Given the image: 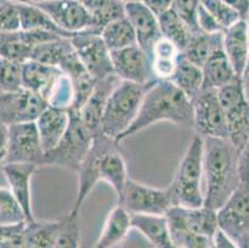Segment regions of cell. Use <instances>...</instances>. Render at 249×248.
<instances>
[{
	"mask_svg": "<svg viewBox=\"0 0 249 248\" xmlns=\"http://www.w3.org/2000/svg\"><path fill=\"white\" fill-rule=\"evenodd\" d=\"M8 150V126L0 122V168L3 167Z\"/></svg>",
	"mask_w": 249,
	"mask_h": 248,
	"instance_id": "obj_48",
	"label": "cell"
},
{
	"mask_svg": "<svg viewBox=\"0 0 249 248\" xmlns=\"http://www.w3.org/2000/svg\"><path fill=\"white\" fill-rule=\"evenodd\" d=\"M14 1H18V0H14Z\"/></svg>",
	"mask_w": 249,
	"mask_h": 248,
	"instance_id": "obj_57",
	"label": "cell"
},
{
	"mask_svg": "<svg viewBox=\"0 0 249 248\" xmlns=\"http://www.w3.org/2000/svg\"><path fill=\"white\" fill-rule=\"evenodd\" d=\"M196 22H197L198 30L202 31V33L213 34V33H219V31H223L221 29V26L218 25V22L214 20V18L212 17L211 14L208 13V10L202 5V4L198 6L197 17H196Z\"/></svg>",
	"mask_w": 249,
	"mask_h": 248,
	"instance_id": "obj_46",
	"label": "cell"
},
{
	"mask_svg": "<svg viewBox=\"0 0 249 248\" xmlns=\"http://www.w3.org/2000/svg\"><path fill=\"white\" fill-rule=\"evenodd\" d=\"M74 101V90L71 78L61 70L57 79L55 81L46 97L47 106L61 109H71Z\"/></svg>",
	"mask_w": 249,
	"mask_h": 248,
	"instance_id": "obj_38",
	"label": "cell"
},
{
	"mask_svg": "<svg viewBox=\"0 0 249 248\" xmlns=\"http://www.w3.org/2000/svg\"><path fill=\"white\" fill-rule=\"evenodd\" d=\"M239 150L227 138H203L202 170L206 177L203 205L218 210L241 184Z\"/></svg>",
	"mask_w": 249,
	"mask_h": 248,
	"instance_id": "obj_2",
	"label": "cell"
},
{
	"mask_svg": "<svg viewBox=\"0 0 249 248\" xmlns=\"http://www.w3.org/2000/svg\"><path fill=\"white\" fill-rule=\"evenodd\" d=\"M62 30L76 34L93 29V20L80 0H46L35 4Z\"/></svg>",
	"mask_w": 249,
	"mask_h": 248,
	"instance_id": "obj_15",
	"label": "cell"
},
{
	"mask_svg": "<svg viewBox=\"0 0 249 248\" xmlns=\"http://www.w3.org/2000/svg\"><path fill=\"white\" fill-rule=\"evenodd\" d=\"M249 44V21L241 19L223 30V51L230 60L237 76L244 74L248 58Z\"/></svg>",
	"mask_w": 249,
	"mask_h": 248,
	"instance_id": "obj_19",
	"label": "cell"
},
{
	"mask_svg": "<svg viewBox=\"0 0 249 248\" xmlns=\"http://www.w3.org/2000/svg\"><path fill=\"white\" fill-rule=\"evenodd\" d=\"M227 123V139L238 150L249 139V103H243L225 111Z\"/></svg>",
	"mask_w": 249,
	"mask_h": 248,
	"instance_id": "obj_33",
	"label": "cell"
},
{
	"mask_svg": "<svg viewBox=\"0 0 249 248\" xmlns=\"http://www.w3.org/2000/svg\"><path fill=\"white\" fill-rule=\"evenodd\" d=\"M132 229V213L121 204H117L104 222L101 235L97 240L96 248H113L121 245Z\"/></svg>",
	"mask_w": 249,
	"mask_h": 248,
	"instance_id": "obj_23",
	"label": "cell"
},
{
	"mask_svg": "<svg viewBox=\"0 0 249 248\" xmlns=\"http://www.w3.org/2000/svg\"><path fill=\"white\" fill-rule=\"evenodd\" d=\"M99 181H106L114 190L117 199L121 196L124 185L128 181L126 161L119 148V143L114 142L104 150L99 159Z\"/></svg>",
	"mask_w": 249,
	"mask_h": 248,
	"instance_id": "obj_21",
	"label": "cell"
},
{
	"mask_svg": "<svg viewBox=\"0 0 249 248\" xmlns=\"http://www.w3.org/2000/svg\"><path fill=\"white\" fill-rule=\"evenodd\" d=\"M191 103L195 133L202 138H227L226 114L218 101L217 90L201 88Z\"/></svg>",
	"mask_w": 249,
	"mask_h": 248,
	"instance_id": "obj_8",
	"label": "cell"
},
{
	"mask_svg": "<svg viewBox=\"0 0 249 248\" xmlns=\"http://www.w3.org/2000/svg\"><path fill=\"white\" fill-rule=\"evenodd\" d=\"M6 177L10 191L14 194L24 210L26 221L34 220L33 201H31V179L38 167L34 164L6 163L0 168Z\"/></svg>",
	"mask_w": 249,
	"mask_h": 248,
	"instance_id": "obj_18",
	"label": "cell"
},
{
	"mask_svg": "<svg viewBox=\"0 0 249 248\" xmlns=\"http://www.w3.org/2000/svg\"><path fill=\"white\" fill-rule=\"evenodd\" d=\"M247 19H248V21H249V8H248V17H247Z\"/></svg>",
	"mask_w": 249,
	"mask_h": 248,
	"instance_id": "obj_56",
	"label": "cell"
},
{
	"mask_svg": "<svg viewBox=\"0 0 249 248\" xmlns=\"http://www.w3.org/2000/svg\"><path fill=\"white\" fill-rule=\"evenodd\" d=\"M45 152L35 122L18 123L8 126V150L5 163L44 165Z\"/></svg>",
	"mask_w": 249,
	"mask_h": 248,
	"instance_id": "obj_11",
	"label": "cell"
},
{
	"mask_svg": "<svg viewBox=\"0 0 249 248\" xmlns=\"http://www.w3.org/2000/svg\"><path fill=\"white\" fill-rule=\"evenodd\" d=\"M46 107L42 97L24 87L3 93L0 95V122L6 126L35 122Z\"/></svg>",
	"mask_w": 249,
	"mask_h": 248,
	"instance_id": "obj_12",
	"label": "cell"
},
{
	"mask_svg": "<svg viewBox=\"0 0 249 248\" xmlns=\"http://www.w3.org/2000/svg\"><path fill=\"white\" fill-rule=\"evenodd\" d=\"M121 1L125 4V3H132V1H138V0H121Z\"/></svg>",
	"mask_w": 249,
	"mask_h": 248,
	"instance_id": "obj_55",
	"label": "cell"
},
{
	"mask_svg": "<svg viewBox=\"0 0 249 248\" xmlns=\"http://www.w3.org/2000/svg\"><path fill=\"white\" fill-rule=\"evenodd\" d=\"M200 5L201 0H174L171 9L185 21L192 33H198L200 30L196 22V17Z\"/></svg>",
	"mask_w": 249,
	"mask_h": 248,
	"instance_id": "obj_45",
	"label": "cell"
},
{
	"mask_svg": "<svg viewBox=\"0 0 249 248\" xmlns=\"http://www.w3.org/2000/svg\"><path fill=\"white\" fill-rule=\"evenodd\" d=\"M61 74V68L28 60L21 63V87L33 91L46 101L52 86Z\"/></svg>",
	"mask_w": 249,
	"mask_h": 248,
	"instance_id": "obj_22",
	"label": "cell"
},
{
	"mask_svg": "<svg viewBox=\"0 0 249 248\" xmlns=\"http://www.w3.org/2000/svg\"><path fill=\"white\" fill-rule=\"evenodd\" d=\"M201 4L214 18L222 30H226L233 24L243 19L239 11L223 0H201Z\"/></svg>",
	"mask_w": 249,
	"mask_h": 248,
	"instance_id": "obj_39",
	"label": "cell"
},
{
	"mask_svg": "<svg viewBox=\"0 0 249 248\" xmlns=\"http://www.w3.org/2000/svg\"><path fill=\"white\" fill-rule=\"evenodd\" d=\"M114 142H117V140L104 135L103 133L93 138V142H92L88 153L86 154L82 163L80 164V168L77 170V174H78V191H77V197L73 204V208L70 211L72 215H80L81 209H82L85 201L89 196L94 186L99 183V159H101V155L103 154L104 150L110 147Z\"/></svg>",
	"mask_w": 249,
	"mask_h": 248,
	"instance_id": "obj_13",
	"label": "cell"
},
{
	"mask_svg": "<svg viewBox=\"0 0 249 248\" xmlns=\"http://www.w3.org/2000/svg\"><path fill=\"white\" fill-rule=\"evenodd\" d=\"M201 68H202L203 76L202 88L218 90L219 87L227 85L234 78L239 77L233 70L230 60L223 51V47L214 51Z\"/></svg>",
	"mask_w": 249,
	"mask_h": 248,
	"instance_id": "obj_26",
	"label": "cell"
},
{
	"mask_svg": "<svg viewBox=\"0 0 249 248\" xmlns=\"http://www.w3.org/2000/svg\"><path fill=\"white\" fill-rule=\"evenodd\" d=\"M217 224L235 247L249 248V183L239 184L217 210Z\"/></svg>",
	"mask_w": 249,
	"mask_h": 248,
	"instance_id": "obj_7",
	"label": "cell"
},
{
	"mask_svg": "<svg viewBox=\"0 0 249 248\" xmlns=\"http://www.w3.org/2000/svg\"><path fill=\"white\" fill-rule=\"evenodd\" d=\"M222 47H223V31L213 34L198 31L192 34L181 54L195 65L202 67L203 63L211 57V55Z\"/></svg>",
	"mask_w": 249,
	"mask_h": 248,
	"instance_id": "obj_27",
	"label": "cell"
},
{
	"mask_svg": "<svg viewBox=\"0 0 249 248\" xmlns=\"http://www.w3.org/2000/svg\"><path fill=\"white\" fill-rule=\"evenodd\" d=\"M101 36L110 51L137 44V35L125 17L109 22L102 29Z\"/></svg>",
	"mask_w": 249,
	"mask_h": 248,
	"instance_id": "obj_36",
	"label": "cell"
},
{
	"mask_svg": "<svg viewBox=\"0 0 249 248\" xmlns=\"http://www.w3.org/2000/svg\"><path fill=\"white\" fill-rule=\"evenodd\" d=\"M118 204H121L132 215H165V212L174 206L173 197L167 188H151L132 179H128L124 185L121 196L118 197Z\"/></svg>",
	"mask_w": 249,
	"mask_h": 248,
	"instance_id": "obj_9",
	"label": "cell"
},
{
	"mask_svg": "<svg viewBox=\"0 0 249 248\" xmlns=\"http://www.w3.org/2000/svg\"><path fill=\"white\" fill-rule=\"evenodd\" d=\"M181 51L174 42L160 38L151 50V72L155 79H170L176 68Z\"/></svg>",
	"mask_w": 249,
	"mask_h": 248,
	"instance_id": "obj_28",
	"label": "cell"
},
{
	"mask_svg": "<svg viewBox=\"0 0 249 248\" xmlns=\"http://www.w3.org/2000/svg\"><path fill=\"white\" fill-rule=\"evenodd\" d=\"M18 1L0 0V33L20 30V17Z\"/></svg>",
	"mask_w": 249,
	"mask_h": 248,
	"instance_id": "obj_44",
	"label": "cell"
},
{
	"mask_svg": "<svg viewBox=\"0 0 249 248\" xmlns=\"http://www.w3.org/2000/svg\"><path fill=\"white\" fill-rule=\"evenodd\" d=\"M93 20L92 31L101 34L109 22L125 17L124 3L121 0H80Z\"/></svg>",
	"mask_w": 249,
	"mask_h": 248,
	"instance_id": "obj_32",
	"label": "cell"
},
{
	"mask_svg": "<svg viewBox=\"0 0 249 248\" xmlns=\"http://www.w3.org/2000/svg\"><path fill=\"white\" fill-rule=\"evenodd\" d=\"M18 10L20 17V30L25 31H46L56 34L62 38H72V34L66 33L52 21L51 18L35 4L19 3Z\"/></svg>",
	"mask_w": 249,
	"mask_h": 248,
	"instance_id": "obj_29",
	"label": "cell"
},
{
	"mask_svg": "<svg viewBox=\"0 0 249 248\" xmlns=\"http://www.w3.org/2000/svg\"><path fill=\"white\" fill-rule=\"evenodd\" d=\"M57 220H31L25 222L24 247L25 248H55L57 240Z\"/></svg>",
	"mask_w": 249,
	"mask_h": 248,
	"instance_id": "obj_30",
	"label": "cell"
},
{
	"mask_svg": "<svg viewBox=\"0 0 249 248\" xmlns=\"http://www.w3.org/2000/svg\"><path fill=\"white\" fill-rule=\"evenodd\" d=\"M71 42L80 61L96 81L114 74L110 50L101 34L92 30L80 31L72 35Z\"/></svg>",
	"mask_w": 249,
	"mask_h": 248,
	"instance_id": "obj_10",
	"label": "cell"
},
{
	"mask_svg": "<svg viewBox=\"0 0 249 248\" xmlns=\"http://www.w3.org/2000/svg\"><path fill=\"white\" fill-rule=\"evenodd\" d=\"M203 138L195 133L186 153L183 154L173 181L167 186L174 205L185 208H200L203 205L201 190L202 177Z\"/></svg>",
	"mask_w": 249,
	"mask_h": 248,
	"instance_id": "obj_5",
	"label": "cell"
},
{
	"mask_svg": "<svg viewBox=\"0 0 249 248\" xmlns=\"http://www.w3.org/2000/svg\"><path fill=\"white\" fill-rule=\"evenodd\" d=\"M124 11H125V18L132 24L135 31L137 44L150 57L154 45L161 38L159 18L140 0L124 4Z\"/></svg>",
	"mask_w": 249,
	"mask_h": 248,
	"instance_id": "obj_16",
	"label": "cell"
},
{
	"mask_svg": "<svg viewBox=\"0 0 249 248\" xmlns=\"http://www.w3.org/2000/svg\"><path fill=\"white\" fill-rule=\"evenodd\" d=\"M69 127L57 145L45 153L44 165L77 172L88 153L94 136L83 124L77 111L69 109Z\"/></svg>",
	"mask_w": 249,
	"mask_h": 248,
	"instance_id": "obj_6",
	"label": "cell"
},
{
	"mask_svg": "<svg viewBox=\"0 0 249 248\" xmlns=\"http://www.w3.org/2000/svg\"><path fill=\"white\" fill-rule=\"evenodd\" d=\"M159 122L192 128L194 113L191 99L170 79H156L146 91L134 122L119 138V143Z\"/></svg>",
	"mask_w": 249,
	"mask_h": 248,
	"instance_id": "obj_1",
	"label": "cell"
},
{
	"mask_svg": "<svg viewBox=\"0 0 249 248\" xmlns=\"http://www.w3.org/2000/svg\"><path fill=\"white\" fill-rule=\"evenodd\" d=\"M60 68L71 78L72 85H73L74 101L71 109L72 111H80L81 107L85 104V102L87 101V98L93 91L96 79L92 77V75L81 62L76 51L72 52L69 57L61 63Z\"/></svg>",
	"mask_w": 249,
	"mask_h": 248,
	"instance_id": "obj_24",
	"label": "cell"
},
{
	"mask_svg": "<svg viewBox=\"0 0 249 248\" xmlns=\"http://www.w3.org/2000/svg\"><path fill=\"white\" fill-rule=\"evenodd\" d=\"M25 222L18 224H0V248H25Z\"/></svg>",
	"mask_w": 249,
	"mask_h": 248,
	"instance_id": "obj_43",
	"label": "cell"
},
{
	"mask_svg": "<svg viewBox=\"0 0 249 248\" xmlns=\"http://www.w3.org/2000/svg\"><path fill=\"white\" fill-rule=\"evenodd\" d=\"M26 221L24 210L10 189L0 188V224H18Z\"/></svg>",
	"mask_w": 249,
	"mask_h": 248,
	"instance_id": "obj_40",
	"label": "cell"
},
{
	"mask_svg": "<svg viewBox=\"0 0 249 248\" xmlns=\"http://www.w3.org/2000/svg\"><path fill=\"white\" fill-rule=\"evenodd\" d=\"M113 71L123 81L146 83L155 81L151 72V61L138 44L110 51Z\"/></svg>",
	"mask_w": 249,
	"mask_h": 248,
	"instance_id": "obj_14",
	"label": "cell"
},
{
	"mask_svg": "<svg viewBox=\"0 0 249 248\" xmlns=\"http://www.w3.org/2000/svg\"><path fill=\"white\" fill-rule=\"evenodd\" d=\"M21 88V63L0 56V95Z\"/></svg>",
	"mask_w": 249,
	"mask_h": 248,
	"instance_id": "obj_41",
	"label": "cell"
},
{
	"mask_svg": "<svg viewBox=\"0 0 249 248\" xmlns=\"http://www.w3.org/2000/svg\"><path fill=\"white\" fill-rule=\"evenodd\" d=\"M74 51L71 38H57L36 45L30 60L60 67L61 63Z\"/></svg>",
	"mask_w": 249,
	"mask_h": 248,
	"instance_id": "obj_34",
	"label": "cell"
},
{
	"mask_svg": "<svg viewBox=\"0 0 249 248\" xmlns=\"http://www.w3.org/2000/svg\"><path fill=\"white\" fill-rule=\"evenodd\" d=\"M174 248H212L218 229L217 210L174 205L165 212Z\"/></svg>",
	"mask_w": 249,
	"mask_h": 248,
	"instance_id": "obj_3",
	"label": "cell"
},
{
	"mask_svg": "<svg viewBox=\"0 0 249 248\" xmlns=\"http://www.w3.org/2000/svg\"><path fill=\"white\" fill-rule=\"evenodd\" d=\"M174 85L182 91L185 95L192 99L202 88V68L187 60L182 54L178 56L176 68L170 78Z\"/></svg>",
	"mask_w": 249,
	"mask_h": 248,
	"instance_id": "obj_31",
	"label": "cell"
},
{
	"mask_svg": "<svg viewBox=\"0 0 249 248\" xmlns=\"http://www.w3.org/2000/svg\"><path fill=\"white\" fill-rule=\"evenodd\" d=\"M242 86H243V93L246 101L249 103V71L244 72L242 76Z\"/></svg>",
	"mask_w": 249,
	"mask_h": 248,
	"instance_id": "obj_52",
	"label": "cell"
},
{
	"mask_svg": "<svg viewBox=\"0 0 249 248\" xmlns=\"http://www.w3.org/2000/svg\"><path fill=\"white\" fill-rule=\"evenodd\" d=\"M57 240L55 248H78L81 246L80 215L71 212L58 218Z\"/></svg>",
	"mask_w": 249,
	"mask_h": 248,
	"instance_id": "obj_37",
	"label": "cell"
},
{
	"mask_svg": "<svg viewBox=\"0 0 249 248\" xmlns=\"http://www.w3.org/2000/svg\"><path fill=\"white\" fill-rule=\"evenodd\" d=\"M218 101L221 103L223 111L233 108L246 101L243 93V86H242V77H237L227 85L222 86L217 90Z\"/></svg>",
	"mask_w": 249,
	"mask_h": 248,
	"instance_id": "obj_42",
	"label": "cell"
},
{
	"mask_svg": "<svg viewBox=\"0 0 249 248\" xmlns=\"http://www.w3.org/2000/svg\"><path fill=\"white\" fill-rule=\"evenodd\" d=\"M158 18H159L160 33L162 38L174 42L178 47V50L182 51L194 34L191 29L171 8L162 11L158 15Z\"/></svg>",
	"mask_w": 249,
	"mask_h": 248,
	"instance_id": "obj_35",
	"label": "cell"
},
{
	"mask_svg": "<svg viewBox=\"0 0 249 248\" xmlns=\"http://www.w3.org/2000/svg\"><path fill=\"white\" fill-rule=\"evenodd\" d=\"M132 229L139 231L156 248H174L165 215L133 213Z\"/></svg>",
	"mask_w": 249,
	"mask_h": 248,
	"instance_id": "obj_25",
	"label": "cell"
},
{
	"mask_svg": "<svg viewBox=\"0 0 249 248\" xmlns=\"http://www.w3.org/2000/svg\"><path fill=\"white\" fill-rule=\"evenodd\" d=\"M19 3H29V4H38L41 1H46V0H18Z\"/></svg>",
	"mask_w": 249,
	"mask_h": 248,
	"instance_id": "obj_53",
	"label": "cell"
},
{
	"mask_svg": "<svg viewBox=\"0 0 249 248\" xmlns=\"http://www.w3.org/2000/svg\"><path fill=\"white\" fill-rule=\"evenodd\" d=\"M140 1H142L146 6H149L156 15H159L162 11L171 8V4H173L174 0H140Z\"/></svg>",
	"mask_w": 249,
	"mask_h": 248,
	"instance_id": "obj_49",
	"label": "cell"
},
{
	"mask_svg": "<svg viewBox=\"0 0 249 248\" xmlns=\"http://www.w3.org/2000/svg\"><path fill=\"white\" fill-rule=\"evenodd\" d=\"M155 81L135 83L122 79L115 86L108 97L102 117V133L104 135L119 143V138L134 122L146 91Z\"/></svg>",
	"mask_w": 249,
	"mask_h": 248,
	"instance_id": "obj_4",
	"label": "cell"
},
{
	"mask_svg": "<svg viewBox=\"0 0 249 248\" xmlns=\"http://www.w3.org/2000/svg\"><path fill=\"white\" fill-rule=\"evenodd\" d=\"M121 81L122 79L115 74L109 75L102 79H97L93 91L87 101L81 107L80 111H77L83 124L93 134V136L102 134V117H103L108 97Z\"/></svg>",
	"mask_w": 249,
	"mask_h": 248,
	"instance_id": "obj_17",
	"label": "cell"
},
{
	"mask_svg": "<svg viewBox=\"0 0 249 248\" xmlns=\"http://www.w3.org/2000/svg\"><path fill=\"white\" fill-rule=\"evenodd\" d=\"M70 122L69 109L47 106L35 120L44 152L53 149L66 132Z\"/></svg>",
	"mask_w": 249,
	"mask_h": 248,
	"instance_id": "obj_20",
	"label": "cell"
},
{
	"mask_svg": "<svg viewBox=\"0 0 249 248\" xmlns=\"http://www.w3.org/2000/svg\"><path fill=\"white\" fill-rule=\"evenodd\" d=\"M213 247L216 248H237L233 241L222 229H217L213 236Z\"/></svg>",
	"mask_w": 249,
	"mask_h": 248,
	"instance_id": "obj_50",
	"label": "cell"
},
{
	"mask_svg": "<svg viewBox=\"0 0 249 248\" xmlns=\"http://www.w3.org/2000/svg\"><path fill=\"white\" fill-rule=\"evenodd\" d=\"M238 172L241 183H249V139L238 154Z\"/></svg>",
	"mask_w": 249,
	"mask_h": 248,
	"instance_id": "obj_47",
	"label": "cell"
},
{
	"mask_svg": "<svg viewBox=\"0 0 249 248\" xmlns=\"http://www.w3.org/2000/svg\"><path fill=\"white\" fill-rule=\"evenodd\" d=\"M233 8H235L239 11L243 19H247L248 17V8H249V0H223Z\"/></svg>",
	"mask_w": 249,
	"mask_h": 248,
	"instance_id": "obj_51",
	"label": "cell"
},
{
	"mask_svg": "<svg viewBox=\"0 0 249 248\" xmlns=\"http://www.w3.org/2000/svg\"><path fill=\"white\" fill-rule=\"evenodd\" d=\"M249 71V44H248V58H247V65H246V70L244 72H248Z\"/></svg>",
	"mask_w": 249,
	"mask_h": 248,
	"instance_id": "obj_54",
	"label": "cell"
}]
</instances>
